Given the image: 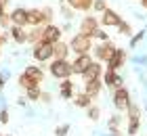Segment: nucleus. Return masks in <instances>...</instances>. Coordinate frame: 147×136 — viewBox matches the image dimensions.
Wrapping results in <instances>:
<instances>
[{
	"label": "nucleus",
	"mask_w": 147,
	"mask_h": 136,
	"mask_svg": "<svg viewBox=\"0 0 147 136\" xmlns=\"http://www.w3.org/2000/svg\"><path fill=\"white\" fill-rule=\"evenodd\" d=\"M53 19V9L44 6V9H28V25L32 27H44L49 25Z\"/></svg>",
	"instance_id": "f257e3e1"
},
{
	"label": "nucleus",
	"mask_w": 147,
	"mask_h": 136,
	"mask_svg": "<svg viewBox=\"0 0 147 136\" xmlns=\"http://www.w3.org/2000/svg\"><path fill=\"white\" fill-rule=\"evenodd\" d=\"M69 50L76 52V54H88L92 50V38L84 36V33H76L71 40H69Z\"/></svg>",
	"instance_id": "f03ea898"
},
{
	"label": "nucleus",
	"mask_w": 147,
	"mask_h": 136,
	"mask_svg": "<svg viewBox=\"0 0 147 136\" xmlns=\"http://www.w3.org/2000/svg\"><path fill=\"white\" fill-rule=\"evenodd\" d=\"M49 69H51V76L57 80H67L71 76V63L67 59H53Z\"/></svg>",
	"instance_id": "7ed1b4c3"
},
{
	"label": "nucleus",
	"mask_w": 147,
	"mask_h": 136,
	"mask_svg": "<svg viewBox=\"0 0 147 136\" xmlns=\"http://www.w3.org/2000/svg\"><path fill=\"white\" fill-rule=\"evenodd\" d=\"M32 54H34V59L40 61V63H44V61H51V59H53V44L46 42V40H40V42L34 44Z\"/></svg>",
	"instance_id": "20e7f679"
},
{
	"label": "nucleus",
	"mask_w": 147,
	"mask_h": 136,
	"mask_svg": "<svg viewBox=\"0 0 147 136\" xmlns=\"http://www.w3.org/2000/svg\"><path fill=\"white\" fill-rule=\"evenodd\" d=\"M113 107L118 109V111H126V109L130 107V92L126 90L124 86H120L113 90Z\"/></svg>",
	"instance_id": "39448f33"
},
{
	"label": "nucleus",
	"mask_w": 147,
	"mask_h": 136,
	"mask_svg": "<svg viewBox=\"0 0 147 136\" xmlns=\"http://www.w3.org/2000/svg\"><path fill=\"white\" fill-rule=\"evenodd\" d=\"M126 111H128V128H126V132L130 136H135L139 132V124H141V109L130 103V107L126 109Z\"/></svg>",
	"instance_id": "423d86ee"
},
{
	"label": "nucleus",
	"mask_w": 147,
	"mask_h": 136,
	"mask_svg": "<svg viewBox=\"0 0 147 136\" xmlns=\"http://www.w3.org/2000/svg\"><path fill=\"white\" fill-rule=\"evenodd\" d=\"M113 50H116V46H113L109 40H107V42H101L99 46H95V48H92V52H95V59L99 61V63H107L109 57L113 54Z\"/></svg>",
	"instance_id": "0eeeda50"
},
{
	"label": "nucleus",
	"mask_w": 147,
	"mask_h": 136,
	"mask_svg": "<svg viewBox=\"0 0 147 136\" xmlns=\"http://www.w3.org/2000/svg\"><path fill=\"white\" fill-rule=\"evenodd\" d=\"M120 23H122V17H120L116 11H111L109 6L101 13V17H99V25L101 27H118Z\"/></svg>",
	"instance_id": "6e6552de"
},
{
	"label": "nucleus",
	"mask_w": 147,
	"mask_h": 136,
	"mask_svg": "<svg viewBox=\"0 0 147 136\" xmlns=\"http://www.w3.org/2000/svg\"><path fill=\"white\" fill-rule=\"evenodd\" d=\"M99 29H101V25H99L97 17H84L82 23H80V33H84V36H88V38H95Z\"/></svg>",
	"instance_id": "1a4fd4ad"
},
{
	"label": "nucleus",
	"mask_w": 147,
	"mask_h": 136,
	"mask_svg": "<svg viewBox=\"0 0 147 136\" xmlns=\"http://www.w3.org/2000/svg\"><path fill=\"white\" fill-rule=\"evenodd\" d=\"M90 63H92L90 54H78V57L74 59V63H71V73L74 76H82V73L90 67Z\"/></svg>",
	"instance_id": "9d476101"
},
{
	"label": "nucleus",
	"mask_w": 147,
	"mask_h": 136,
	"mask_svg": "<svg viewBox=\"0 0 147 136\" xmlns=\"http://www.w3.org/2000/svg\"><path fill=\"white\" fill-rule=\"evenodd\" d=\"M42 40H46V42H51V44H57L59 40H61V27L59 25H44L42 27Z\"/></svg>",
	"instance_id": "9b49d317"
},
{
	"label": "nucleus",
	"mask_w": 147,
	"mask_h": 136,
	"mask_svg": "<svg viewBox=\"0 0 147 136\" xmlns=\"http://www.w3.org/2000/svg\"><path fill=\"white\" fill-rule=\"evenodd\" d=\"M124 61H126V50H124V48H116V50H113V54L109 57V61H107V69L118 71L120 67L124 65Z\"/></svg>",
	"instance_id": "f8f14e48"
},
{
	"label": "nucleus",
	"mask_w": 147,
	"mask_h": 136,
	"mask_svg": "<svg viewBox=\"0 0 147 136\" xmlns=\"http://www.w3.org/2000/svg\"><path fill=\"white\" fill-rule=\"evenodd\" d=\"M101 73H103V67H101V63H99V61H92V63H90V67H88V69H86V71L82 73V80H84V82L99 80V78H101Z\"/></svg>",
	"instance_id": "ddd939ff"
},
{
	"label": "nucleus",
	"mask_w": 147,
	"mask_h": 136,
	"mask_svg": "<svg viewBox=\"0 0 147 136\" xmlns=\"http://www.w3.org/2000/svg\"><path fill=\"white\" fill-rule=\"evenodd\" d=\"M25 76H28L32 82H34V84H42V80H44V71H42V67H36V65H28L25 67Z\"/></svg>",
	"instance_id": "4468645a"
},
{
	"label": "nucleus",
	"mask_w": 147,
	"mask_h": 136,
	"mask_svg": "<svg viewBox=\"0 0 147 136\" xmlns=\"http://www.w3.org/2000/svg\"><path fill=\"white\" fill-rule=\"evenodd\" d=\"M9 36L15 40L17 44H25L28 42V31H25V27H21V25H11L9 27Z\"/></svg>",
	"instance_id": "2eb2a0df"
},
{
	"label": "nucleus",
	"mask_w": 147,
	"mask_h": 136,
	"mask_svg": "<svg viewBox=\"0 0 147 136\" xmlns=\"http://www.w3.org/2000/svg\"><path fill=\"white\" fill-rule=\"evenodd\" d=\"M103 84H107V88H120L122 86V78L118 76V71H113V69H107L105 71V76H103Z\"/></svg>",
	"instance_id": "dca6fc26"
},
{
	"label": "nucleus",
	"mask_w": 147,
	"mask_h": 136,
	"mask_svg": "<svg viewBox=\"0 0 147 136\" xmlns=\"http://www.w3.org/2000/svg\"><path fill=\"white\" fill-rule=\"evenodd\" d=\"M11 21H13V25L25 27L28 25V9H15L11 13Z\"/></svg>",
	"instance_id": "f3484780"
},
{
	"label": "nucleus",
	"mask_w": 147,
	"mask_h": 136,
	"mask_svg": "<svg viewBox=\"0 0 147 136\" xmlns=\"http://www.w3.org/2000/svg\"><path fill=\"white\" fill-rule=\"evenodd\" d=\"M65 2H67V6L74 9V11L86 13V11L92 9V2H95V0H65Z\"/></svg>",
	"instance_id": "a211bd4d"
},
{
	"label": "nucleus",
	"mask_w": 147,
	"mask_h": 136,
	"mask_svg": "<svg viewBox=\"0 0 147 136\" xmlns=\"http://www.w3.org/2000/svg\"><path fill=\"white\" fill-rule=\"evenodd\" d=\"M69 44H65L59 40L57 44H53V59H67V54H69Z\"/></svg>",
	"instance_id": "6ab92c4d"
},
{
	"label": "nucleus",
	"mask_w": 147,
	"mask_h": 136,
	"mask_svg": "<svg viewBox=\"0 0 147 136\" xmlns=\"http://www.w3.org/2000/svg\"><path fill=\"white\" fill-rule=\"evenodd\" d=\"M101 88H103V82H101V80H90V82H84V92H86V94H90L92 98H95L97 94L101 92Z\"/></svg>",
	"instance_id": "aec40b11"
},
{
	"label": "nucleus",
	"mask_w": 147,
	"mask_h": 136,
	"mask_svg": "<svg viewBox=\"0 0 147 136\" xmlns=\"http://www.w3.org/2000/svg\"><path fill=\"white\" fill-rule=\"evenodd\" d=\"M74 105L80 107V109H88L92 105V96L86 92H80V94H74Z\"/></svg>",
	"instance_id": "412c9836"
},
{
	"label": "nucleus",
	"mask_w": 147,
	"mask_h": 136,
	"mask_svg": "<svg viewBox=\"0 0 147 136\" xmlns=\"http://www.w3.org/2000/svg\"><path fill=\"white\" fill-rule=\"evenodd\" d=\"M61 96L63 98H74V82L69 78L61 82Z\"/></svg>",
	"instance_id": "4be33fe9"
},
{
	"label": "nucleus",
	"mask_w": 147,
	"mask_h": 136,
	"mask_svg": "<svg viewBox=\"0 0 147 136\" xmlns=\"http://www.w3.org/2000/svg\"><path fill=\"white\" fill-rule=\"evenodd\" d=\"M40 40H42V27H34L32 31H28V42L36 44V42H40Z\"/></svg>",
	"instance_id": "5701e85b"
},
{
	"label": "nucleus",
	"mask_w": 147,
	"mask_h": 136,
	"mask_svg": "<svg viewBox=\"0 0 147 136\" xmlns=\"http://www.w3.org/2000/svg\"><path fill=\"white\" fill-rule=\"evenodd\" d=\"M19 86H21L23 90H30V88H38V84H34V82H32L28 76H25V73H21V76H19Z\"/></svg>",
	"instance_id": "b1692460"
},
{
	"label": "nucleus",
	"mask_w": 147,
	"mask_h": 136,
	"mask_svg": "<svg viewBox=\"0 0 147 136\" xmlns=\"http://www.w3.org/2000/svg\"><path fill=\"white\" fill-rule=\"evenodd\" d=\"M88 117H90L92 121H97L99 117H101V109H99L97 105H90V107H88Z\"/></svg>",
	"instance_id": "393cba45"
},
{
	"label": "nucleus",
	"mask_w": 147,
	"mask_h": 136,
	"mask_svg": "<svg viewBox=\"0 0 147 136\" xmlns=\"http://www.w3.org/2000/svg\"><path fill=\"white\" fill-rule=\"evenodd\" d=\"M40 92H42V90H40V86H38V88H30V90H25V94H28L30 100H40Z\"/></svg>",
	"instance_id": "a878e982"
},
{
	"label": "nucleus",
	"mask_w": 147,
	"mask_h": 136,
	"mask_svg": "<svg viewBox=\"0 0 147 136\" xmlns=\"http://www.w3.org/2000/svg\"><path fill=\"white\" fill-rule=\"evenodd\" d=\"M118 29H120V33H122V36H130L132 33V27H130V23H126V21H122L118 25Z\"/></svg>",
	"instance_id": "bb28decb"
},
{
	"label": "nucleus",
	"mask_w": 147,
	"mask_h": 136,
	"mask_svg": "<svg viewBox=\"0 0 147 136\" xmlns=\"http://www.w3.org/2000/svg\"><path fill=\"white\" fill-rule=\"evenodd\" d=\"M92 9H95L97 13H103L105 9H107V2H105V0H95V2H92Z\"/></svg>",
	"instance_id": "cd10ccee"
},
{
	"label": "nucleus",
	"mask_w": 147,
	"mask_h": 136,
	"mask_svg": "<svg viewBox=\"0 0 147 136\" xmlns=\"http://www.w3.org/2000/svg\"><path fill=\"white\" fill-rule=\"evenodd\" d=\"M0 25H2V27H11V25H13V21H11V15H9V13H4V15L0 17Z\"/></svg>",
	"instance_id": "c85d7f7f"
},
{
	"label": "nucleus",
	"mask_w": 147,
	"mask_h": 136,
	"mask_svg": "<svg viewBox=\"0 0 147 136\" xmlns=\"http://www.w3.org/2000/svg\"><path fill=\"white\" fill-rule=\"evenodd\" d=\"M40 100H42V103H51V94L49 92H40Z\"/></svg>",
	"instance_id": "c756f323"
},
{
	"label": "nucleus",
	"mask_w": 147,
	"mask_h": 136,
	"mask_svg": "<svg viewBox=\"0 0 147 136\" xmlns=\"http://www.w3.org/2000/svg\"><path fill=\"white\" fill-rule=\"evenodd\" d=\"M9 121V111H0V124H6Z\"/></svg>",
	"instance_id": "7c9ffc66"
},
{
	"label": "nucleus",
	"mask_w": 147,
	"mask_h": 136,
	"mask_svg": "<svg viewBox=\"0 0 147 136\" xmlns=\"http://www.w3.org/2000/svg\"><path fill=\"white\" fill-rule=\"evenodd\" d=\"M141 38H143V31H141V33H137V36L130 40V46H137V44H139V40H141Z\"/></svg>",
	"instance_id": "2f4dec72"
},
{
	"label": "nucleus",
	"mask_w": 147,
	"mask_h": 136,
	"mask_svg": "<svg viewBox=\"0 0 147 136\" xmlns=\"http://www.w3.org/2000/svg\"><path fill=\"white\" fill-rule=\"evenodd\" d=\"M95 38H101V40H103V42H107V33H105L103 29H99V31H97V36H95Z\"/></svg>",
	"instance_id": "473e14b6"
},
{
	"label": "nucleus",
	"mask_w": 147,
	"mask_h": 136,
	"mask_svg": "<svg viewBox=\"0 0 147 136\" xmlns=\"http://www.w3.org/2000/svg\"><path fill=\"white\" fill-rule=\"evenodd\" d=\"M11 36H9V33H0V46H2L4 42H6V40H9Z\"/></svg>",
	"instance_id": "72a5a7b5"
},
{
	"label": "nucleus",
	"mask_w": 147,
	"mask_h": 136,
	"mask_svg": "<svg viewBox=\"0 0 147 136\" xmlns=\"http://www.w3.org/2000/svg\"><path fill=\"white\" fill-rule=\"evenodd\" d=\"M2 86H4V76L0 73V90H2Z\"/></svg>",
	"instance_id": "f704fd0d"
},
{
	"label": "nucleus",
	"mask_w": 147,
	"mask_h": 136,
	"mask_svg": "<svg viewBox=\"0 0 147 136\" xmlns=\"http://www.w3.org/2000/svg\"><path fill=\"white\" fill-rule=\"evenodd\" d=\"M4 9H6V6H4V4H0V17H2V15H4V13H6Z\"/></svg>",
	"instance_id": "c9c22d12"
},
{
	"label": "nucleus",
	"mask_w": 147,
	"mask_h": 136,
	"mask_svg": "<svg viewBox=\"0 0 147 136\" xmlns=\"http://www.w3.org/2000/svg\"><path fill=\"white\" fill-rule=\"evenodd\" d=\"M9 2H11V0H0V4H4V6L9 4Z\"/></svg>",
	"instance_id": "e433bc0d"
},
{
	"label": "nucleus",
	"mask_w": 147,
	"mask_h": 136,
	"mask_svg": "<svg viewBox=\"0 0 147 136\" xmlns=\"http://www.w3.org/2000/svg\"><path fill=\"white\" fill-rule=\"evenodd\" d=\"M141 4H143V9H147V0H141Z\"/></svg>",
	"instance_id": "4c0bfd02"
},
{
	"label": "nucleus",
	"mask_w": 147,
	"mask_h": 136,
	"mask_svg": "<svg viewBox=\"0 0 147 136\" xmlns=\"http://www.w3.org/2000/svg\"><path fill=\"white\" fill-rule=\"evenodd\" d=\"M0 136H2V134H0Z\"/></svg>",
	"instance_id": "58836bf2"
}]
</instances>
